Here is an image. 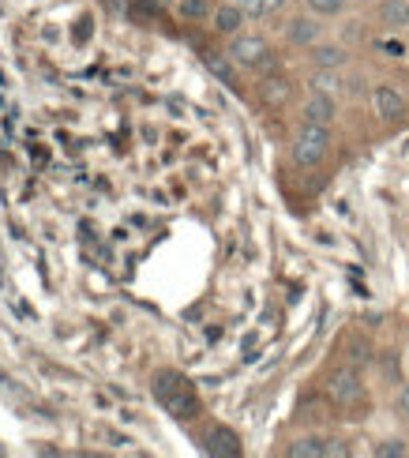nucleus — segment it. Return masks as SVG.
I'll return each instance as SVG.
<instances>
[{
    "label": "nucleus",
    "instance_id": "1",
    "mask_svg": "<svg viewBox=\"0 0 409 458\" xmlns=\"http://www.w3.org/2000/svg\"><path fill=\"white\" fill-rule=\"evenodd\" d=\"M226 53H229V61L237 68H244V72H270L275 68V49H270V42L260 30L233 34L226 42Z\"/></svg>",
    "mask_w": 409,
    "mask_h": 458
},
{
    "label": "nucleus",
    "instance_id": "2",
    "mask_svg": "<svg viewBox=\"0 0 409 458\" xmlns=\"http://www.w3.org/2000/svg\"><path fill=\"white\" fill-rule=\"evenodd\" d=\"M154 394H158V403L173 413V417H196L200 413V403H196V391H192L188 379H181L177 372H162L154 379Z\"/></svg>",
    "mask_w": 409,
    "mask_h": 458
},
{
    "label": "nucleus",
    "instance_id": "3",
    "mask_svg": "<svg viewBox=\"0 0 409 458\" xmlns=\"http://www.w3.org/2000/svg\"><path fill=\"white\" fill-rule=\"evenodd\" d=\"M330 155V128L327 124H308L301 121L297 136H294V162L301 169H316Z\"/></svg>",
    "mask_w": 409,
    "mask_h": 458
},
{
    "label": "nucleus",
    "instance_id": "4",
    "mask_svg": "<svg viewBox=\"0 0 409 458\" xmlns=\"http://www.w3.org/2000/svg\"><path fill=\"white\" fill-rule=\"evenodd\" d=\"M327 394H330V403L349 410V406H357L361 398H364V384H361V372L354 365H345L338 369L335 376H330V384H327Z\"/></svg>",
    "mask_w": 409,
    "mask_h": 458
},
{
    "label": "nucleus",
    "instance_id": "5",
    "mask_svg": "<svg viewBox=\"0 0 409 458\" xmlns=\"http://www.w3.org/2000/svg\"><path fill=\"white\" fill-rule=\"evenodd\" d=\"M285 42L294 49H311L316 42H323V23L320 15L301 12V15H289L285 19Z\"/></svg>",
    "mask_w": 409,
    "mask_h": 458
},
{
    "label": "nucleus",
    "instance_id": "6",
    "mask_svg": "<svg viewBox=\"0 0 409 458\" xmlns=\"http://www.w3.org/2000/svg\"><path fill=\"white\" fill-rule=\"evenodd\" d=\"M244 23H251V19L244 15V8L237 4V0H222V4H214V12H210V27H214V34H222V38L241 34Z\"/></svg>",
    "mask_w": 409,
    "mask_h": 458
},
{
    "label": "nucleus",
    "instance_id": "7",
    "mask_svg": "<svg viewBox=\"0 0 409 458\" xmlns=\"http://www.w3.org/2000/svg\"><path fill=\"white\" fill-rule=\"evenodd\" d=\"M301 117L308 121V124H335V117H338V102H335V94H327V90H311L308 94V102H304V113Z\"/></svg>",
    "mask_w": 409,
    "mask_h": 458
},
{
    "label": "nucleus",
    "instance_id": "8",
    "mask_svg": "<svg viewBox=\"0 0 409 458\" xmlns=\"http://www.w3.org/2000/svg\"><path fill=\"white\" fill-rule=\"evenodd\" d=\"M372 109H376L379 121H402V117H405V98H402V90H395L391 83H379V87L372 90Z\"/></svg>",
    "mask_w": 409,
    "mask_h": 458
},
{
    "label": "nucleus",
    "instance_id": "9",
    "mask_svg": "<svg viewBox=\"0 0 409 458\" xmlns=\"http://www.w3.org/2000/svg\"><path fill=\"white\" fill-rule=\"evenodd\" d=\"M308 56H311V64L316 68H330V72H342L349 64V53L338 42H316L308 49Z\"/></svg>",
    "mask_w": 409,
    "mask_h": 458
},
{
    "label": "nucleus",
    "instance_id": "10",
    "mask_svg": "<svg viewBox=\"0 0 409 458\" xmlns=\"http://www.w3.org/2000/svg\"><path fill=\"white\" fill-rule=\"evenodd\" d=\"M203 447H207V454H226V458L241 454V440L229 428H222V425H214V428L203 432Z\"/></svg>",
    "mask_w": 409,
    "mask_h": 458
},
{
    "label": "nucleus",
    "instance_id": "11",
    "mask_svg": "<svg viewBox=\"0 0 409 458\" xmlns=\"http://www.w3.org/2000/svg\"><path fill=\"white\" fill-rule=\"evenodd\" d=\"M376 15L387 30H405L409 27V0H379Z\"/></svg>",
    "mask_w": 409,
    "mask_h": 458
},
{
    "label": "nucleus",
    "instance_id": "12",
    "mask_svg": "<svg viewBox=\"0 0 409 458\" xmlns=\"http://www.w3.org/2000/svg\"><path fill=\"white\" fill-rule=\"evenodd\" d=\"M203 64H207L214 75H218L222 83L237 87V72H241V68L229 61V53H226V49H222V53H218V49H203Z\"/></svg>",
    "mask_w": 409,
    "mask_h": 458
},
{
    "label": "nucleus",
    "instance_id": "13",
    "mask_svg": "<svg viewBox=\"0 0 409 458\" xmlns=\"http://www.w3.org/2000/svg\"><path fill=\"white\" fill-rule=\"evenodd\" d=\"M327 451H330L327 436H301V440H294L285 447L289 458H327Z\"/></svg>",
    "mask_w": 409,
    "mask_h": 458
},
{
    "label": "nucleus",
    "instance_id": "14",
    "mask_svg": "<svg viewBox=\"0 0 409 458\" xmlns=\"http://www.w3.org/2000/svg\"><path fill=\"white\" fill-rule=\"evenodd\" d=\"M289 94H294V87H289V80H282V75H267V80L260 83V98L267 106H285Z\"/></svg>",
    "mask_w": 409,
    "mask_h": 458
},
{
    "label": "nucleus",
    "instance_id": "15",
    "mask_svg": "<svg viewBox=\"0 0 409 458\" xmlns=\"http://www.w3.org/2000/svg\"><path fill=\"white\" fill-rule=\"evenodd\" d=\"M214 12V0H177V15L184 23H207Z\"/></svg>",
    "mask_w": 409,
    "mask_h": 458
},
{
    "label": "nucleus",
    "instance_id": "16",
    "mask_svg": "<svg viewBox=\"0 0 409 458\" xmlns=\"http://www.w3.org/2000/svg\"><path fill=\"white\" fill-rule=\"evenodd\" d=\"M248 19H270L285 8V0H237Z\"/></svg>",
    "mask_w": 409,
    "mask_h": 458
},
{
    "label": "nucleus",
    "instance_id": "17",
    "mask_svg": "<svg viewBox=\"0 0 409 458\" xmlns=\"http://www.w3.org/2000/svg\"><path fill=\"white\" fill-rule=\"evenodd\" d=\"M349 8V0H304V12L320 15V19H335Z\"/></svg>",
    "mask_w": 409,
    "mask_h": 458
},
{
    "label": "nucleus",
    "instance_id": "18",
    "mask_svg": "<svg viewBox=\"0 0 409 458\" xmlns=\"http://www.w3.org/2000/svg\"><path fill=\"white\" fill-rule=\"evenodd\" d=\"M311 90H327V94H338L342 80H338V72H330V68H316V75H311Z\"/></svg>",
    "mask_w": 409,
    "mask_h": 458
},
{
    "label": "nucleus",
    "instance_id": "19",
    "mask_svg": "<svg viewBox=\"0 0 409 458\" xmlns=\"http://www.w3.org/2000/svg\"><path fill=\"white\" fill-rule=\"evenodd\" d=\"M409 454V447H405V440H383V444H376V458H405Z\"/></svg>",
    "mask_w": 409,
    "mask_h": 458
},
{
    "label": "nucleus",
    "instance_id": "20",
    "mask_svg": "<svg viewBox=\"0 0 409 458\" xmlns=\"http://www.w3.org/2000/svg\"><path fill=\"white\" fill-rule=\"evenodd\" d=\"M349 350H354V353H349V357H354V365H361V360H372V353H368V342H361V338L349 342Z\"/></svg>",
    "mask_w": 409,
    "mask_h": 458
},
{
    "label": "nucleus",
    "instance_id": "21",
    "mask_svg": "<svg viewBox=\"0 0 409 458\" xmlns=\"http://www.w3.org/2000/svg\"><path fill=\"white\" fill-rule=\"evenodd\" d=\"M398 413H402V417H409V384L398 391Z\"/></svg>",
    "mask_w": 409,
    "mask_h": 458
}]
</instances>
